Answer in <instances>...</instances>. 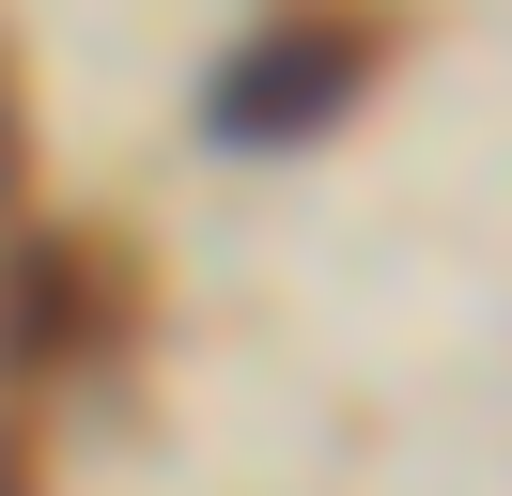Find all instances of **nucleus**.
<instances>
[{
	"label": "nucleus",
	"instance_id": "obj_1",
	"mask_svg": "<svg viewBox=\"0 0 512 496\" xmlns=\"http://www.w3.org/2000/svg\"><path fill=\"white\" fill-rule=\"evenodd\" d=\"M357 78H373V16H280L218 62V140H311L357 109Z\"/></svg>",
	"mask_w": 512,
	"mask_h": 496
}]
</instances>
